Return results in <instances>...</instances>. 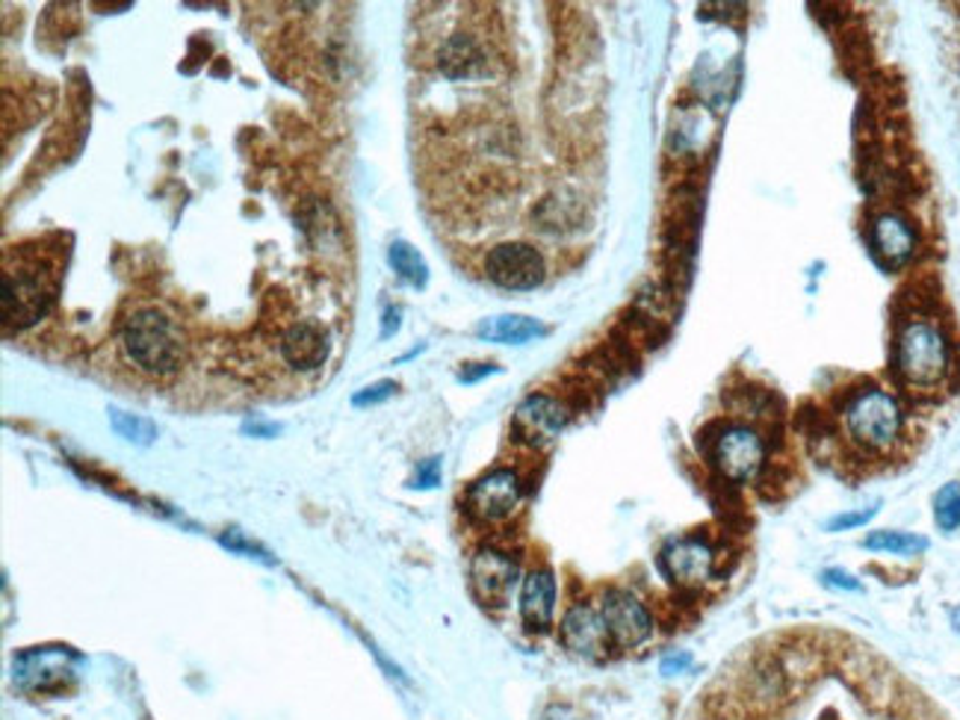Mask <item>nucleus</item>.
<instances>
[{
    "mask_svg": "<svg viewBox=\"0 0 960 720\" xmlns=\"http://www.w3.org/2000/svg\"><path fill=\"white\" fill-rule=\"evenodd\" d=\"M438 68L446 80H485L494 74L491 53L473 33H453L438 48Z\"/></svg>",
    "mask_w": 960,
    "mask_h": 720,
    "instance_id": "obj_14",
    "label": "nucleus"
},
{
    "mask_svg": "<svg viewBox=\"0 0 960 720\" xmlns=\"http://www.w3.org/2000/svg\"><path fill=\"white\" fill-rule=\"evenodd\" d=\"M547 334V328L532 319V316L520 314H503L491 316V319H482L476 325V337L485 340V343H503V345H523L535 337Z\"/></svg>",
    "mask_w": 960,
    "mask_h": 720,
    "instance_id": "obj_18",
    "label": "nucleus"
},
{
    "mask_svg": "<svg viewBox=\"0 0 960 720\" xmlns=\"http://www.w3.org/2000/svg\"><path fill=\"white\" fill-rule=\"evenodd\" d=\"M485 275L488 281L503 287V290L529 293V290L544 283L547 266H544L541 251L532 249L529 242H500V245L488 251Z\"/></svg>",
    "mask_w": 960,
    "mask_h": 720,
    "instance_id": "obj_6",
    "label": "nucleus"
},
{
    "mask_svg": "<svg viewBox=\"0 0 960 720\" xmlns=\"http://www.w3.org/2000/svg\"><path fill=\"white\" fill-rule=\"evenodd\" d=\"M122 349L130 364L148 376H172L184 364V337L178 325L157 307H142L122 325Z\"/></svg>",
    "mask_w": 960,
    "mask_h": 720,
    "instance_id": "obj_2",
    "label": "nucleus"
},
{
    "mask_svg": "<svg viewBox=\"0 0 960 720\" xmlns=\"http://www.w3.org/2000/svg\"><path fill=\"white\" fill-rule=\"evenodd\" d=\"M718 555L712 543L704 538H680L671 541L659 555L662 573L680 588H704L718 576Z\"/></svg>",
    "mask_w": 960,
    "mask_h": 720,
    "instance_id": "obj_11",
    "label": "nucleus"
},
{
    "mask_svg": "<svg viewBox=\"0 0 960 720\" xmlns=\"http://www.w3.org/2000/svg\"><path fill=\"white\" fill-rule=\"evenodd\" d=\"M877 514V505L872 508H863V511H843L836 514L834 520H828V532H851V529H860L866 522L872 520Z\"/></svg>",
    "mask_w": 960,
    "mask_h": 720,
    "instance_id": "obj_24",
    "label": "nucleus"
},
{
    "mask_svg": "<svg viewBox=\"0 0 960 720\" xmlns=\"http://www.w3.org/2000/svg\"><path fill=\"white\" fill-rule=\"evenodd\" d=\"M561 644L573 653V656L601 661L609 656L612 649V637L606 632L601 608L589 606V603H577L568 608V615L561 617Z\"/></svg>",
    "mask_w": 960,
    "mask_h": 720,
    "instance_id": "obj_13",
    "label": "nucleus"
},
{
    "mask_svg": "<svg viewBox=\"0 0 960 720\" xmlns=\"http://www.w3.org/2000/svg\"><path fill=\"white\" fill-rule=\"evenodd\" d=\"M245 431H249V434H254V438H275V434L281 431V426H273V422H257V419H254V422H245Z\"/></svg>",
    "mask_w": 960,
    "mask_h": 720,
    "instance_id": "obj_31",
    "label": "nucleus"
},
{
    "mask_svg": "<svg viewBox=\"0 0 960 720\" xmlns=\"http://www.w3.org/2000/svg\"><path fill=\"white\" fill-rule=\"evenodd\" d=\"M707 455L721 479L750 484L760 479L769 464V443L754 426L730 422L718 428L716 438L709 440Z\"/></svg>",
    "mask_w": 960,
    "mask_h": 720,
    "instance_id": "obj_5",
    "label": "nucleus"
},
{
    "mask_svg": "<svg viewBox=\"0 0 960 720\" xmlns=\"http://www.w3.org/2000/svg\"><path fill=\"white\" fill-rule=\"evenodd\" d=\"M222 543H225V546H231V550H237V553H245V555H249V558H261V561L273 564V558H266L264 550H257V546L245 541V538L240 532L225 534V538H222Z\"/></svg>",
    "mask_w": 960,
    "mask_h": 720,
    "instance_id": "obj_28",
    "label": "nucleus"
},
{
    "mask_svg": "<svg viewBox=\"0 0 960 720\" xmlns=\"http://www.w3.org/2000/svg\"><path fill=\"white\" fill-rule=\"evenodd\" d=\"M441 484V458H429L422 460L420 467H417V476H414L412 488H420V491H432Z\"/></svg>",
    "mask_w": 960,
    "mask_h": 720,
    "instance_id": "obj_26",
    "label": "nucleus"
},
{
    "mask_svg": "<svg viewBox=\"0 0 960 720\" xmlns=\"http://www.w3.org/2000/svg\"><path fill=\"white\" fill-rule=\"evenodd\" d=\"M601 615L606 623V632L612 637V647L633 649L644 644L654 632V617L647 611L642 599L630 591L612 588L601 599Z\"/></svg>",
    "mask_w": 960,
    "mask_h": 720,
    "instance_id": "obj_8",
    "label": "nucleus"
},
{
    "mask_svg": "<svg viewBox=\"0 0 960 720\" xmlns=\"http://www.w3.org/2000/svg\"><path fill=\"white\" fill-rule=\"evenodd\" d=\"M843 428L860 450L886 452L901 438L905 414L893 393L881 387H863L843 407Z\"/></svg>",
    "mask_w": 960,
    "mask_h": 720,
    "instance_id": "obj_3",
    "label": "nucleus"
},
{
    "mask_svg": "<svg viewBox=\"0 0 960 720\" xmlns=\"http://www.w3.org/2000/svg\"><path fill=\"white\" fill-rule=\"evenodd\" d=\"M872 245H875L881 261L889 266H901L917 251V230L901 213H881L872 222Z\"/></svg>",
    "mask_w": 960,
    "mask_h": 720,
    "instance_id": "obj_17",
    "label": "nucleus"
},
{
    "mask_svg": "<svg viewBox=\"0 0 960 720\" xmlns=\"http://www.w3.org/2000/svg\"><path fill=\"white\" fill-rule=\"evenodd\" d=\"M328 352H331V340L326 328H319L317 323H295L281 337V357L299 372L319 369L328 361Z\"/></svg>",
    "mask_w": 960,
    "mask_h": 720,
    "instance_id": "obj_15",
    "label": "nucleus"
},
{
    "mask_svg": "<svg viewBox=\"0 0 960 720\" xmlns=\"http://www.w3.org/2000/svg\"><path fill=\"white\" fill-rule=\"evenodd\" d=\"M556 615V579L550 570H532L520 588V617L529 632H547Z\"/></svg>",
    "mask_w": 960,
    "mask_h": 720,
    "instance_id": "obj_16",
    "label": "nucleus"
},
{
    "mask_svg": "<svg viewBox=\"0 0 960 720\" xmlns=\"http://www.w3.org/2000/svg\"><path fill=\"white\" fill-rule=\"evenodd\" d=\"M388 263L393 266V271L400 275L402 281L412 283L417 290H422L426 283H429V263L422 261V254L414 245L408 242H391V249H388Z\"/></svg>",
    "mask_w": 960,
    "mask_h": 720,
    "instance_id": "obj_21",
    "label": "nucleus"
},
{
    "mask_svg": "<svg viewBox=\"0 0 960 720\" xmlns=\"http://www.w3.org/2000/svg\"><path fill=\"white\" fill-rule=\"evenodd\" d=\"M866 550L872 553H886V555H919L929 550V538L913 532H893V529H881V532H869L863 541Z\"/></svg>",
    "mask_w": 960,
    "mask_h": 720,
    "instance_id": "obj_20",
    "label": "nucleus"
},
{
    "mask_svg": "<svg viewBox=\"0 0 960 720\" xmlns=\"http://www.w3.org/2000/svg\"><path fill=\"white\" fill-rule=\"evenodd\" d=\"M56 299V271L36 251L15 254L0 275V314L7 328H30L51 311Z\"/></svg>",
    "mask_w": 960,
    "mask_h": 720,
    "instance_id": "obj_1",
    "label": "nucleus"
},
{
    "mask_svg": "<svg viewBox=\"0 0 960 720\" xmlns=\"http://www.w3.org/2000/svg\"><path fill=\"white\" fill-rule=\"evenodd\" d=\"M110 426H113L118 438H125L127 443H137V446H151L157 440V426L151 419L139 417V414H127V410H118V407H110Z\"/></svg>",
    "mask_w": 960,
    "mask_h": 720,
    "instance_id": "obj_22",
    "label": "nucleus"
},
{
    "mask_svg": "<svg viewBox=\"0 0 960 720\" xmlns=\"http://www.w3.org/2000/svg\"><path fill=\"white\" fill-rule=\"evenodd\" d=\"M568 426V407L550 393H532L515 407L511 417V431L515 440L532 450H544L559 438L561 428Z\"/></svg>",
    "mask_w": 960,
    "mask_h": 720,
    "instance_id": "obj_9",
    "label": "nucleus"
},
{
    "mask_svg": "<svg viewBox=\"0 0 960 720\" xmlns=\"http://www.w3.org/2000/svg\"><path fill=\"white\" fill-rule=\"evenodd\" d=\"M949 340L929 319H910L896 337V372L910 387L929 390L949 376Z\"/></svg>",
    "mask_w": 960,
    "mask_h": 720,
    "instance_id": "obj_4",
    "label": "nucleus"
},
{
    "mask_svg": "<svg viewBox=\"0 0 960 720\" xmlns=\"http://www.w3.org/2000/svg\"><path fill=\"white\" fill-rule=\"evenodd\" d=\"M396 393V381H376V384L364 387L361 393L352 396V405L355 407H367V405H379L384 399H391Z\"/></svg>",
    "mask_w": 960,
    "mask_h": 720,
    "instance_id": "obj_25",
    "label": "nucleus"
},
{
    "mask_svg": "<svg viewBox=\"0 0 960 720\" xmlns=\"http://www.w3.org/2000/svg\"><path fill=\"white\" fill-rule=\"evenodd\" d=\"M80 665V656L68 647H39L27 649L15 658L12 673L22 689L30 691H56L74 677V668Z\"/></svg>",
    "mask_w": 960,
    "mask_h": 720,
    "instance_id": "obj_12",
    "label": "nucleus"
},
{
    "mask_svg": "<svg viewBox=\"0 0 960 720\" xmlns=\"http://www.w3.org/2000/svg\"><path fill=\"white\" fill-rule=\"evenodd\" d=\"M689 665H692V656H689V653H674V656L662 658V673L674 677V673H683Z\"/></svg>",
    "mask_w": 960,
    "mask_h": 720,
    "instance_id": "obj_30",
    "label": "nucleus"
},
{
    "mask_svg": "<svg viewBox=\"0 0 960 720\" xmlns=\"http://www.w3.org/2000/svg\"><path fill=\"white\" fill-rule=\"evenodd\" d=\"M822 582L828 588H834V591H860V582H857L855 576L845 573V570H836V567L824 570Z\"/></svg>",
    "mask_w": 960,
    "mask_h": 720,
    "instance_id": "obj_27",
    "label": "nucleus"
},
{
    "mask_svg": "<svg viewBox=\"0 0 960 720\" xmlns=\"http://www.w3.org/2000/svg\"><path fill=\"white\" fill-rule=\"evenodd\" d=\"M951 623H955V629H958V635H960V608H955V611H951Z\"/></svg>",
    "mask_w": 960,
    "mask_h": 720,
    "instance_id": "obj_33",
    "label": "nucleus"
},
{
    "mask_svg": "<svg viewBox=\"0 0 960 720\" xmlns=\"http://www.w3.org/2000/svg\"><path fill=\"white\" fill-rule=\"evenodd\" d=\"M400 331V311H388L384 314V328H381V337H391Z\"/></svg>",
    "mask_w": 960,
    "mask_h": 720,
    "instance_id": "obj_32",
    "label": "nucleus"
},
{
    "mask_svg": "<svg viewBox=\"0 0 960 720\" xmlns=\"http://www.w3.org/2000/svg\"><path fill=\"white\" fill-rule=\"evenodd\" d=\"M494 372H500V366L496 364H465V369L458 372V381H462V384H476V381L494 376Z\"/></svg>",
    "mask_w": 960,
    "mask_h": 720,
    "instance_id": "obj_29",
    "label": "nucleus"
},
{
    "mask_svg": "<svg viewBox=\"0 0 960 720\" xmlns=\"http://www.w3.org/2000/svg\"><path fill=\"white\" fill-rule=\"evenodd\" d=\"M582 219V201L568 192V189H556L553 195L541 201L535 210V222L541 230L547 233H565V230L580 228Z\"/></svg>",
    "mask_w": 960,
    "mask_h": 720,
    "instance_id": "obj_19",
    "label": "nucleus"
},
{
    "mask_svg": "<svg viewBox=\"0 0 960 720\" xmlns=\"http://www.w3.org/2000/svg\"><path fill=\"white\" fill-rule=\"evenodd\" d=\"M934 520L943 532L960 529V481L943 484L934 496Z\"/></svg>",
    "mask_w": 960,
    "mask_h": 720,
    "instance_id": "obj_23",
    "label": "nucleus"
},
{
    "mask_svg": "<svg viewBox=\"0 0 960 720\" xmlns=\"http://www.w3.org/2000/svg\"><path fill=\"white\" fill-rule=\"evenodd\" d=\"M520 500H523L520 476L500 467L473 481V488L467 491V511L479 522H500L520 508Z\"/></svg>",
    "mask_w": 960,
    "mask_h": 720,
    "instance_id": "obj_10",
    "label": "nucleus"
},
{
    "mask_svg": "<svg viewBox=\"0 0 960 720\" xmlns=\"http://www.w3.org/2000/svg\"><path fill=\"white\" fill-rule=\"evenodd\" d=\"M517 579H520V564L506 550L482 546L470 561V588L485 608L506 606L515 594Z\"/></svg>",
    "mask_w": 960,
    "mask_h": 720,
    "instance_id": "obj_7",
    "label": "nucleus"
}]
</instances>
